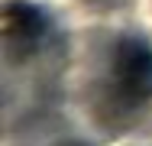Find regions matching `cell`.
I'll use <instances>...</instances> for the list:
<instances>
[{
    "instance_id": "7a4b0ae2",
    "label": "cell",
    "mask_w": 152,
    "mask_h": 146,
    "mask_svg": "<svg viewBox=\"0 0 152 146\" xmlns=\"http://www.w3.org/2000/svg\"><path fill=\"white\" fill-rule=\"evenodd\" d=\"M42 32H45V16L32 3H26V0L7 3V10H3V39L10 46L29 49L42 39Z\"/></svg>"
},
{
    "instance_id": "3957f363",
    "label": "cell",
    "mask_w": 152,
    "mask_h": 146,
    "mask_svg": "<svg viewBox=\"0 0 152 146\" xmlns=\"http://www.w3.org/2000/svg\"><path fill=\"white\" fill-rule=\"evenodd\" d=\"M65 146H84V143H65Z\"/></svg>"
},
{
    "instance_id": "6da1fadb",
    "label": "cell",
    "mask_w": 152,
    "mask_h": 146,
    "mask_svg": "<svg viewBox=\"0 0 152 146\" xmlns=\"http://www.w3.org/2000/svg\"><path fill=\"white\" fill-rule=\"evenodd\" d=\"M113 81L129 104L152 97V46L146 39H120L113 52Z\"/></svg>"
}]
</instances>
